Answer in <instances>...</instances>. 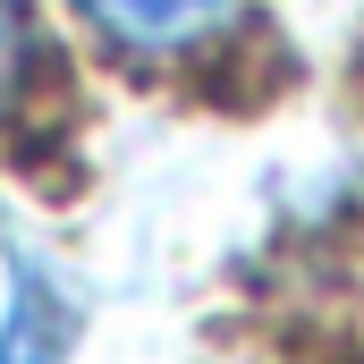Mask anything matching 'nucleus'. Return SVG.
Instances as JSON below:
<instances>
[{
	"instance_id": "3",
	"label": "nucleus",
	"mask_w": 364,
	"mask_h": 364,
	"mask_svg": "<svg viewBox=\"0 0 364 364\" xmlns=\"http://www.w3.org/2000/svg\"><path fill=\"white\" fill-rule=\"evenodd\" d=\"M34 77V17H26V0H0V110L26 93Z\"/></svg>"
},
{
	"instance_id": "1",
	"label": "nucleus",
	"mask_w": 364,
	"mask_h": 364,
	"mask_svg": "<svg viewBox=\"0 0 364 364\" xmlns=\"http://www.w3.org/2000/svg\"><path fill=\"white\" fill-rule=\"evenodd\" d=\"M68 9L119 60H195L237 26L246 0H68Z\"/></svg>"
},
{
	"instance_id": "2",
	"label": "nucleus",
	"mask_w": 364,
	"mask_h": 364,
	"mask_svg": "<svg viewBox=\"0 0 364 364\" xmlns=\"http://www.w3.org/2000/svg\"><path fill=\"white\" fill-rule=\"evenodd\" d=\"M68 356V296L34 255H17L9 314H0V364H60Z\"/></svg>"
}]
</instances>
